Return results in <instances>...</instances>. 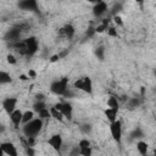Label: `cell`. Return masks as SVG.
<instances>
[{
  "mask_svg": "<svg viewBox=\"0 0 156 156\" xmlns=\"http://www.w3.org/2000/svg\"><path fill=\"white\" fill-rule=\"evenodd\" d=\"M43 126H44V121L41 118H39V117H34L29 122L22 124L21 128H22V133H23V135L26 138H29V136L35 138L41 132Z\"/></svg>",
  "mask_w": 156,
  "mask_h": 156,
  "instance_id": "1",
  "label": "cell"
},
{
  "mask_svg": "<svg viewBox=\"0 0 156 156\" xmlns=\"http://www.w3.org/2000/svg\"><path fill=\"white\" fill-rule=\"evenodd\" d=\"M50 90L57 96H66L68 94V78H60L50 84Z\"/></svg>",
  "mask_w": 156,
  "mask_h": 156,
  "instance_id": "2",
  "label": "cell"
},
{
  "mask_svg": "<svg viewBox=\"0 0 156 156\" xmlns=\"http://www.w3.org/2000/svg\"><path fill=\"white\" fill-rule=\"evenodd\" d=\"M110 134L112 136V139L117 143V144H121L122 141V135H123V126H122V121L121 119H116L113 122H110Z\"/></svg>",
  "mask_w": 156,
  "mask_h": 156,
  "instance_id": "3",
  "label": "cell"
},
{
  "mask_svg": "<svg viewBox=\"0 0 156 156\" xmlns=\"http://www.w3.org/2000/svg\"><path fill=\"white\" fill-rule=\"evenodd\" d=\"M73 85L76 89L84 91L85 94H89V95L93 94V80L90 77H82V78L76 79Z\"/></svg>",
  "mask_w": 156,
  "mask_h": 156,
  "instance_id": "4",
  "label": "cell"
},
{
  "mask_svg": "<svg viewBox=\"0 0 156 156\" xmlns=\"http://www.w3.org/2000/svg\"><path fill=\"white\" fill-rule=\"evenodd\" d=\"M54 106L62 112V115L65 116V119H71L72 118V116H73V106L68 101H58Z\"/></svg>",
  "mask_w": 156,
  "mask_h": 156,
  "instance_id": "5",
  "label": "cell"
},
{
  "mask_svg": "<svg viewBox=\"0 0 156 156\" xmlns=\"http://www.w3.org/2000/svg\"><path fill=\"white\" fill-rule=\"evenodd\" d=\"M17 104H18V99L15 98V96H9V98H5L1 102V106H2V110L10 115L15 108H17Z\"/></svg>",
  "mask_w": 156,
  "mask_h": 156,
  "instance_id": "6",
  "label": "cell"
},
{
  "mask_svg": "<svg viewBox=\"0 0 156 156\" xmlns=\"http://www.w3.org/2000/svg\"><path fill=\"white\" fill-rule=\"evenodd\" d=\"M48 145L55 150V151H60L63 146V139L60 134H52L50 135V138L48 139Z\"/></svg>",
  "mask_w": 156,
  "mask_h": 156,
  "instance_id": "7",
  "label": "cell"
},
{
  "mask_svg": "<svg viewBox=\"0 0 156 156\" xmlns=\"http://www.w3.org/2000/svg\"><path fill=\"white\" fill-rule=\"evenodd\" d=\"M22 113H23V111L17 107V108H15V110L9 115L10 121H11L13 128H16V129H18V128L22 126Z\"/></svg>",
  "mask_w": 156,
  "mask_h": 156,
  "instance_id": "8",
  "label": "cell"
},
{
  "mask_svg": "<svg viewBox=\"0 0 156 156\" xmlns=\"http://www.w3.org/2000/svg\"><path fill=\"white\" fill-rule=\"evenodd\" d=\"M107 10H108L107 2L105 0H100V1L95 2L93 6V15L95 17H101L107 12Z\"/></svg>",
  "mask_w": 156,
  "mask_h": 156,
  "instance_id": "9",
  "label": "cell"
},
{
  "mask_svg": "<svg viewBox=\"0 0 156 156\" xmlns=\"http://www.w3.org/2000/svg\"><path fill=\"white\" fill-rule=\"evenodd\" d=\"M0 147L4 151V155H7V156H17L18 155V151H17L15 144L11 143V141H2V143H0Z\"/></svg>",
  "mask_w": 156,
  "mask_h": 156,
  "instance_id": "10",
  "label": "cell"
},
{
  "mask_svg": "<svg viewBox=\"0 0 156 156\" xmlns=\"http://www.w3.org/2000/svg\"><path fill=\"white\" fill-rule=\"evenodd\" d=\"M104 115H105V117L107 118L108 122H113V121H116L118 118V110L111 108V107H106L104 110Z\"/></svg>",
  "mask_w": 156,
  "mask_h": 156,
  "instance_id": "11",
  "label": "cell"
},
{
  "mask_svg": "<svg viewBox=\"0 0 156 156\" xmlns=\"http://www.w3.org/2000/svg\"><path fill=\"white\" fill-rule=\"evenodd\" d=\"M49 111H50L51 118H54L55 121H57V122H63V121H65V116H63L62 112H61L60 110H57L55 106L49 107Z\"/></svg>",
  "mask_w": 156,
  "mask_h": 156,
  "instance_id": "12",
  "label": "cell"
},
{
  "mask_svg": "<svg viewBox=\"0 0 156 156\" xmlns=\"http://www.w3.org/2000/svg\"><path fill=\"white\" fill-rule=\"evenodd\" d=\"M61 33L65 34V37H66L67 39H72V38L74 37V34H76V28H74L71 23H68V24H66L63 28H61Z\"/></svg>",
  "mask_w": 156,
  "mask_h": 156,
  "instance_id": "13",
  "label": "cell"
},
{
  "mask_svg": "<svg viewBox=\"0 0 156 156\" xmlns=\"http://www.w3.org/2000/svg\"><path fill=\"white\" fill-rule=\"evenodd\" d=\"M20 6L23 9V10H30V11H34L37 7H38V4H37V0H22Z\"/></svg>",
  "mask_w": 156,
  "mask_h": 156,
  "instance_id": "14",
  "label": "cell"
},
{
  "mask_svg": "<svg viewBox=\"0 0 156 156\" xmlns=\"http://www.w3.org/2000/svg\"><path fill=\"white\" fill-rule=\"evenodd\" d=\"M135 146H136L138 152H139L141 156H145V155L147 154V151H149V144H147L146 141H144V140H139V141H136Z\"/></svg>",
  "mask_w": 156,
  "mask_h": 156,
  "instance_id": "15",
  "label": "cell"
},
{
  "mask_svg": "<svg viewBox=\"0 0 156 156\" xmlns=\"http://www.w3.org/2000/svg\"><path fill=\"white\" fill-rule=\"evenodd\" d=\"M12 82V77L7 71L0 69V85H5V84H10Z\"/></svg>",
  "mask_w": 156,
  "mask_h": 156,
  "instance_id": "16",
  "label": "cell"
},
{
  "mask_svg": "<svg viewBox=\"0 0 156 156\" xmlns=\"http://www.w3.org/2000/svg\"><path fill=\"white\" fill-rule=\"evenodd\" d=\"M106 105H107V107L118 110V108H119V101H118V98H117V96H113V95L108 96L107 100H106Z\"/></svg>",
  "mask_w": 156,
  "mask_h": 156,
  "instance_id": "17",
  "label": "cell"
},
{
  "mask_svg": "<svg viewBox=\"0 0 156 156\" xmlns=\"http://www.w3.org/2000/svg\"><path fill=\"white\" fill-rule=\"evenodd\" d=\"M34 117H35V112L33 110H26V111H23V113H22V124L29 122Z\"/></svg>",
  "mask_w": 156,
  "mask_h": 156,
  "instance_id": "18",
  "label": "cell"
},
{
  "mask_svg": "<svg viewBox=\"0 0 156 156\" xmlns=\"http://www.w3.org/2000/svg\"><path fill=\"white\" fill-rule=\"evenodd\" d=\"M45 107H48V106H46V104H45L44 100H37V101L34 102V105H33V111H34L35 113H38L39 111H41V110L45 108Z\"/></svg>",
  "mask_w": 156,
  "mask_h": 156,
  "instance_id": "19",
  "label": "cell"
},
{
  "mask_svg": "<svg viewBox=\"0 0 156 156\" xmlns=\"http://www.w3.org/2000/svg\"><path fill=\"white\" fill-rule=\"evenodd\" d=\"M37 115H38V117H39V118H41L43 121H46V119L51 118V116H50V111H49V107L43 108V110H41V111H39Z\"/></svg>",
  "mask_w": 156,
  "mask_h": 156,
  "instance_id": "20",
  "label": "cell"
},
{
  "mask_svg": "<svg viewBox=\"0 0 156 156\" xmlns=\"http://www.w3.org/2000/svg\"><path fill=\"white\" fill-rule=\"evenodd\" d=\"M79 155H83V156H90L93 154V150H91V146H82L79 147Z\"/></svg>",
  "mask_w": 156,
  "mask_h": 156,
  "instance_id": "21",
  "label": "cell"
},
{
  "mask_svg": "<svg viewBox=\"0 0 156 156\" xmlns=\"http://www.w3.org/2000/svg\"><path fill=\"white\" fill-rule=\"evenodd\" d=\"M106 33H107L108 37H112V38H117V37H118L117 28H116V27H112V26H108V27H107Z\"/></svg>",
  "mask_w": 156,
  "mask_h": 156,
  "instance_id": "22",
  "label": "cell"
},
{
  "mask_svg": "<svg viewBox=\"0 0 156 156\" xmlns=\"http://www.w3.org/2000/svg\"><path fill=\"white\" fill-rule=\"evenodd\" d=\"M112 21H113V23H115L117 27H123V26H124V22H123L122 17H121L119 15H113Z\"/></svg>",
  "mask_w": 156,
  "mask_h": 156,
  "instance_id": "23",
  "label": "cell"
},
{
  "mask_svg": "<svg viewBox=\"0 0 156 156\" xmlns=\"http://www.w3.org/2000/svg\"><path fill=\"white\" fill-rule=\"evenodd\" d=\"M6 61H7V63L11 65V66H15V65L17 63V58H16V56H15L13 54H7V55H6Z\"/></svg>",
  "mask_w": 156,
  "mask_h": 156,
  "instance_id": "24",
  "label": "cell"
},
{
  "mask_svg": "<svg viewBox=\"0 0 156 156\" xmlns=\"http://www.w3.org/2000/svg\"><path fill=\"white\" fill-rule=\"evenodd\" d=\"M78 146L82 147V146H91V145H90V141L88 140V138H83L78 141Z\"/></svg>",
  "mask_w": 156,
  "mask_h": 156,
  "instance_id": "25",
  "label": "cell"
},
{
  "mask_svg": "<svg viewBox=\"0 0 156 156\" xmlns=\"http://www.w3.org/2000/svg\"><path fill=\"white\" fill-rule=\"evenodd\" d=\"M80 128H82V130H83L84 134H88V133L91 132V127H90L89 124H84V126H82Z\"/></svg>",
  "mask_w": 156,
  "mask_h": 156,
  "instance_id": "26",
  "label": "cell"
},
{
  "mask_svg": "<svg viewBox=\"0 0 156 156\" xmlns=\"http://www.w3.org/2000/svg\"><path fill=\"white\" fill-rule=\"evenodd\" d=\"M18 79H20L21 82H27V80H29L30 78L28 77V74H24V73H21V74L18 76Z\"/></svg>",
  "mask_w": 156,
  "mask_h": 156,
  "instance_id": "27",
  "label": "cell"
},
{
  "mask_svg": "<svg viewBox=\"0 0 156 156\" xmlns=\"http://www.w3.org/2000/svg\"><path fill=\"white\" fill-rule=\"evenodd\" d=\"M60 58H61V57H60V55H58V54H55V55H52V56L50 57V60H49V61H50L51 63H54V62H57Z\"/></svg>",
  "mask_w": 156,
  "mask_h": 156,
  "instance_id": "28",
  "label": "cell"
},
{
  "mask_svg": "<svg viewBox=\"0 0 156 156\" xmlns=\"http://www.w3.org/2000/svg\"><path fill=\"white\" fill-rule=\"evenodd\" d=\"M27 74H28V77H29L30 79H34V78L37 77V72H35L33 68H30V69L28 71V73H27Z\"/></svg>",
  "mask_w": 156,
  "mask_h": 156,
  "instance_id": "29",
  "label": "cell"
},
{
  "mask_svg": "<svg viewBox=\"0 0 156 156\" xmlns=\"http://www.w3.org/2000/svg\"><path fill=\"white\" fill-rule=\"evenodd\" d=\"M133 1H135V2L139 4V5H143V4L145 2V0H133Z\"/></svg>",
  "mask_w": 156,
  "mask_h": 156,
  "instance_id": "30",
  "label": "cell"
},
{
  "mask_svg": "<svg viewBox=\"0 0 156 156\" xmlns=\"http://www.w3.org/2000/svg\"><path fill=\"white\" fill-rule=\"evenodd\" d=\"M85 1H88V2H90V4H95V2H98V1H100V0H85Z\"/></svg>",
  "mask_w": 156,
  "mask_h": 156,
  "instance_id": "31",
  "label": "cell"
},
{
  "mask_svg": "<svg viewBox=\"0 0 156 156\" xmlns=\"http://www.w3.org/2000/svg\"><path fill=\"white\" fill-rule=\"evenodd\" d=\"M2 155H4V151H2V149L0 147V156H2Z\"/></svg>",
  "mask_w": 156,
  "mask_h": 156,
  "instance_id": "32",
  "label": "cell"
},
{
  "mask_svg": "<svg viewBox=\"0 0 156 156\" xmlns=\"http://www.w3.org/2000/svg\"><path fill=\"white\" fill-rule=\"evenodd\" d=\"M45 1H49V0H45Z\"/></svg>",
  "mask_w": 156,
  "mask_h": 156,
  "instance_id": "33",
  "label": "cell"
},
{
  "mask_svg": "<svg viewBox=\"0 0 156 156\" xmlns=\"http://www.w3.org/2000/svg\"><path fill=\"white\" fill-rule=\"evenodd\" d=\"M0 143H1V141H0Z\"/></svg>",
  "mask_w": 156,
  "mask_h": 156,
  "instance_id": "34",
  "label": "cell"
}]
</instances>
